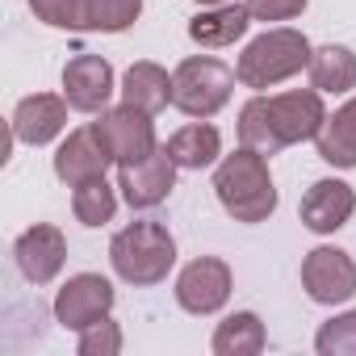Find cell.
Instances as JSON below:
<instances>
[{
    "mask_svg": "<svg viewBox=\"0 0 356 356\" xmlns=\"http://www.w3.org/2000/svg\"><path fill=\"white\" fill-rule=\"evenodd\" d=\"M168 155L176 159V168H185V172H202V168L218 163V155H222V138H218V130L202 118V122L181 126V130L168 138Z\"/></svg>",
    "mask_w": 356,
    "mask_h": 356,
    "instance_id": "d6986e66",
    "label": "cell"
},
{
    "mask_svg": "<svg viewBox=\"0 0 356 356\" xmlns=\"http://www.w3.org/2000/svg\"><path fill=\"white\" fill-rule=\"evenodd\" d=\"M314 348L323 356H356V310L335 314L331 323H323L318 335H314Z\"/></svg>",
    "mask_w": 356,
    "mask_h": 356,
    "instance_id": "cb8c5ba5",
    "label": "cell"
},
{
    "mask_svg": "<svg viewBox=\"0 0 356 356\" xmlns=\"http://www.w3.org/2000/svg\"><path fill=\"white\" fill-rule=\"evenodd\" d=\"M143 0H84V30L122 34L138 22Z\"/></svg>",
    "mask_w": 356,
    "mask_h": 356,
    "instance_id": "603a6c76",
    "label": "cell"
},
{
    "mask_svg": "<svg viewBox=\"0 0 356 356\" xmlns=\"http://www.w3.org/2000/svg\"><path fill=\"white\" fill-rule=\"evenodd\" d=\"M323 122H327V109L318 88H289L277 97L260 92L239 109V143L260 155H277L281 147L318 138Z\"/></svg>",
    "mask_w": 356,
    "mask_h": 356,
    "instance_id": "6da1fadb",
    "label": "cell"
},
{
    "mask_svg": "<svg viewBox=\"0 0 356 356\" xmlns=\"http://www.w3.org/2000/svg\"><path fill=\"white\" fill-rule=\"evenodd\" d=\"M314 147H318L323 163H331V168H356V97L343 101L335 113H327Z\"/></svg>",
    "mask_w": 356,
    "mask_h": 356,
    "instance_id": "ac0fdd59",
    "label": "cell"
},
{
    "mask_svg": "<svg viewBox=\"0 0 356 356\" xmlns=\"http://www.w3.org/2000/svg\"><path fill=\"white\" fill-rule=\"evenodd\" d=\"M67 130V97L55 92H34L22 97L13 109V138L30 147H47Z\"/></svg>",
    "mask_w": 356,
    "mask_h": 356,
    "instance_id": "9a60e30c",
    "label": "cell"
},
{
    "mask_svg": "<svg viewBox=\"0 0 356 356\" xmlns=\"http://www.w3.org/2000/svg\"><path fill=\"white\" fill-rule=\"evenodd\" d=\"M122 101L134 105V109H143V113H159L163 105H172V76L159 63L138 59L122 76Z\"/></svg>",
    "mask_w": 356,
    "mask_h": 356,
    "instance_id": "e0dca14e",
    "label": "cell"
},
{
    "mask_svg": "<svg viewBox=\"0 0 356 356\" xmlns=\"http://www.w3.org/2000/svg\"><path fill=\"white\" fill-rule=\"evenodd\" d=\"M13 256H17V268H22V277H26L30 285H51V281L63 273L67 239H63L59 227H51V222H34L30 231L17 235Z\"/></svg>",
    "mask_w": 356,
    "mask_h": 356,
    "instance_id": "8fae6325",
    "label": "cell"
},
{
    "mask_svg": "<svg viewBox=\"0 0 356 356\" xmlns=\"http://www.w3.org/2000/svg\"><path fill=\"white\" fill-rule=\"evenodd\" d=\"M214 193L222 202V210L235 222H264L277 210V189L268 176V159L252 147H239L235 155H222L218 172H214Z\"/></svg>",
    "mask_w": 356,
    "mask_h": 356,
    "instance_id": "7a4b0ae2",
    "label": "cell"
},
{
    "mask_svg": "<svg viewBox=\"0 0 356 356\" xmlns=\"http://www.w3.org/2000/svg\"><path fill=\"white\" fill-rule=\"evenodd\" d=\"M118 189H122V197H126L134 210H155V206L176 189V159L168 155V147H155L147 159L122 168Z\"/></svg>",
    "mask_w": 356,
    "mask_h": 356,
    "instance_id": "30bf717a",
    "label": "cell"
},
{
    "mask_svg": "<svg viewBox=\"0 0 356 356\" xmlns=\"http://www.w3.org/2000/svg\"><path fill=\"white\" fill-rule=\"evenodd\" d=\"M109 264L126 285H159L176 264V239L163 222H130L113 235Z\"/></svg>",
    "mask_w": 356,
    "mask_h": 356,
    "instance_id": "3957f363",
    "label": "cell"
},
{
    "mask_svg": "<svg viewBox=\"0 0 356 356\" xmlns=\"http://www.w3.org/2000/svg\"><path fill=\"white\" fill-rule=\"evenodd\" d=\"M235 80L239 76L222 59L193 55V59H185L181 67L172 72V105L181 113H189V118H214L231 101Z\"/></svg>",
    "mask_w": 356,
    "mask_h": 356,
    "instance_id": "5b68a950",
    "label": "cell"
},
{
    "mask_svg": "<svg viewBox=\"0 0 356 356\" xmlns=\"http://www.w3.org/2000/svg\"><path fill=\"white\" fill-rule=\"evenodd\" d=\"M97 134H101V143L109 147V155H113V163H138V159H147L151 151H155V126H151V113H143V109H134V105H118V109H105L97 122Z\"/></svg>",
    "mask_w": 356,
    "mask_h": 356,
    "instance_id": "8992f818",
    "label": "cell"
},
{
    "mask_svg": "<svg viewBox=\"0 0 356 356\" xmlns=\"http://www.w3.org/2000/svg\"><path fill=\"white\" fill-rule=\"evenodd\" d=\"M72 210H76V218H80L84 227H105V222L113 218V210H118V193L105 185V176H97V181L76 185Z\"/></svg>",
    "mask_w": 356,
    "mask_h": 356,
    "instance_id": "7402d4cb",
    "label": "cell"
},
{
    "mask_svg": "<svg viewBox=\"0 0 356 356\" xmlns=\"http://www.w3.org/2000/svg\"><path fill=\"white\" fill-rule=\"evenodd\" d=\"M310 55H314V51H310L306 34L285 30V26H281V30H264L260 38H252V42L243 47L235 76H239V84L264 92V88H273V84L298 76L302 67H310Z\"/></svg>",
    "mask_w": 356,
    "mask_h": 356,
    "instance_id": "277c9868",
    "label": "cell"
},
{
    "mask_svg": "<svg viewBox=\"0 0 356 356\" xmlns=\"http://www.w3.org/2000/svg\"><path fill=\"white\" fill-rule=\"evenodd\" d=\"M113 310V285L101 273H80L67 277V285L55 293V318L67 331H84L97 318H105Z\"/></svg>",
    "mask_w": 356,
    "mask_h": 356,
    "instance_id": "9c48e42d",
    "label": "cell"
},
{
    "mask_svg": "<svg viewBox=\"0 0 356 356\" xmlns=\"http://www.w3.org/2000/svg\"><path fill=\"white\" fill-rule=\"evenodd\" d=\"M197 5H227V0H197Z\"/></svg>",
    "mask_w": 356,
    "mask_h": 356,
    "instance_id": "83f0119b",
    "label": "cell"
},
{
    "mask_svg": "<svg viewBox=\"0 0 356 356\" xmlns=\"http://www.w3.org/2000/svg\"><path fill=\"white\" fill-rule=\"evenodd\" d=\"M356 210V193L352 185L335 181V176H323V181H314L302 197V227L314 231V235H335L339 227H348Z\"/></svg>",
    "mask_w": 356,
    "mask_h": 356,
    "instance_id": "5bb4252c",
    "label": "cell"
},
{
    "mask_svg": "<svg viewBox=\"0 0 356 356\" xmlns=\"http://www.w3.org/2000/svg\"><path fill=\"white\" fill-rule=\"evenodd\" d=\"M264 343H268L264 323H260V314H252V310L227 314V318L218 323V331H214V352H218V356H256V352H264Z\"/></svg>",
    "mask_w": 356,
    "mask_h": 356,
    "instance_id": "ffe728a7",
    "label": "cell"
},
{
    "mask_svg": "<svg viewBox=\"0 0 356 356\" xmlns=\"http://www.w3.org/2000/svg\"><path fill=\"white\" fill-rule=\"evenodd\" d=\"M113 163V155H109V147L101 143V134H97V126L88 122V126H80V130H72L67 138H63V147L55 151V176L63 185H84V181H97V176H105V168Z\"/></svg>",
    "mask_w": 356,
    "mask_h": 356,
    "instance_id": "7c38bea8",
    "label": "cell"
},
{
    "mask_svg": "<svg viewBox=\"0 0 356 356\" xmlns=\"http://www.w3.org/2000/svg\"><path fill=\"white\" fill-rule=\"evenodd\" d=\"M231 298V268L218 256H197L176 277V302L189 314H214Z\"/></svg>",
    "mask_w": 356,
    "mask_h": 356,
    "instance_id": "ba28073f",
    "label": "cell"
},
{
    "mask_svg": "<svg viewBox=\"0 0 356 356\" xmlns=\"http://www.w3.org/2000/svg\"><path fill=\"white\" fill-rule=\"evenodd\" d=\"M256 22H289L306 9V0H248Z\"/></svg>",
    "mask_w": 356,
    "mask_h": 356,
    "instance_id": "4316f807",
    "label": "cell"
},
{
    "mask_svg": "<svg viewBox=\"0 0 356 356\" xmlns=\"http://www.w3.org/2000/svg\"><path fill=\"white\" fill-rule=\"evenodd\" d=\"M30 13L55 30H84V0H30Z\"/></svg>",
    "mask_w": 356,
    "mask_h": 356,
    "instance_id": "d4e9b609",
    "label": "cell"
},
{
    "mask_svg": "<svg viewBox=\"0 0 356 356\" xmlns=\"http://www.w3.org/2000/svg\"><path fill=\"white\" fill-rule=\"evenodd\" d=\"M302 289L318 306H339L356 293V260L339 248H314L302 260Z\"/></svg>",
    "mask_w": 356,
    "mask_h": 356,
    "instance_id": "52a82bcc",
    "label": "cell"
},
{
    "mask_svg": "<svg viewBox=\"0 0 356 356\" xmlns=\"http://www.w3.org/2000/svg\"><path fill=\"white\" fill-rule=\"evenodd\" d=\"M252 22L256 17H252L248 5H210L206 13H197L189 22V38L197 47H231V42H239L248 34Z\"/></svg>",
    "mask_w": 356,
    "mask_h": 356,
    "instance_id": "2e32d148",
    "label": "cell"
},
{
    "mask_svg": "<svg viewBox=\"0 0 356 356\" xmlns=\"http://www.w3.org/2000/svg\"><path fill=\"white\" fill-rule=\"evenodd\" d=\"M310 84L318 92H352L356 88V55L348 47H318L310 55Z\"/></svg>",
    "mask_w": 356,
    "mask_h": 356,
    "instance_id": "44dd1931",
    "label": "cell"
},
{
    "mask_svg": "<svg viewBox=\"0 0 356 356\" xmlns=\"http://www.w3.org/2000/svg\"><path fill=\"white\" fill-rule=\"evenodd\" d=\"M118 352H122V331L109 314L80 331V356H118Z\"/></svg>",
    "mask_w": 356,
    "mask_h": 356,
    "instance_id": "484cf974",
    "label": "cell"
},
{
    "mask_svg": "<svg viewBox=\"0 0 356 356\" xmlns=\"http://www.w3.org/2000/svg\"><path fill=\"white\" fill-rule=\"evenodd\" d=\"M63 97L80 113H105L113 97V67L101 55H76L63 67Z\"/></svg>",
    "mask_w": 356,
    "mask_h": 356,
    "instance_id": "4fadbf2b",
    "label": "cell"
}]
</instances>
